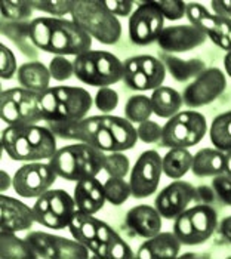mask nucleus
<instances>
[{
  "mask_svg": "<svg viewBox=\"0 0 231 259\" xmlns=\"http://www.w3.org/2000/svg\"><path fill=\"white\" fill-rule=\"evenodd\" d=\"M30 39L38 51L62 57H77L92 48V37L74 21L54 17H40L31 21Z\"/></svg>",
  "mask_w": 231,
  "mask_h": 259,
  "instance_id": "f257e3e1",
  "label": "nucleus"
},
{
  "mask_svg": "<svg viewBox=\"0 0 231 259\" xmlns=\"http://www.w3.org/2000/svg\"><path fill=\"white\" fill-rule=\"evenodd\" d=\"M3 151L17 161L51 160L57 153V137L48 126H8L2 132Z\"/></svg>",
  "mask_w": 231,
  "mask_h": 259,
  "instance_id": "f03ea898",
  "label": "nucleus"
},
{
  "mask_svg": "<svg viewBox=\"0 0 231 259\" xmlns=\"http://www.w3.org/2000/svg\"><path fill=\"white\" fill-rule=\"evenodd\" d=\"M105 153L94 145L77 142L57 150L49 164L55 170L58 178L67 181H80L96 177L104 170Z\"/></svg>",
  "mask_w": 231,
  "mask_h": 259,
  "instance_id": "7ed1b4c3",
  "label": "nucleus"
},
{
  "mask_svg": "<svg viewBox=\"0 0 231 259\" xmlns=\"http://www.w3.org/2000/svg\"><path fill=\"white\" fill-rule=\"evenodd\" d=\"M71 21L92 39L102 45H114L122 36V25L113 14L96 0H77L71 12Z\"/></svg>",
  "mask_w": 231,
  "mask_h": 259,
  "instance_id": "20e7f679",
  "label": "nucleus"
},
{
  "mask_svg": "<svg viewBox=\"0 0 231 259\" xmlns=\"http://www.w3.org/2000/svg\"><path fill=\"white\" fill-rule=\"evenodd\" d=\"M74 76L85 84L105 88L123 80V62L111 52L88 51L74 57Z\"/></svg>",
  "mask_w": 231,
  "mask_h": 259,
  "instance_id": "39448f33",
  "label": "nucleus"
},
{
  "mask_svg": "<svg viewBox=\"0 0 231 259\" xmlns=\"http://www.w3.org/2000/svg\"><path fill=\"white\" fill-rule=\"evenodd\" d=\"M216 227L218 215L211 204H196L175 218L173 234L181 244L196 246L211 239Z\"/></svg>",
  "mask_w": 231,
  "mask_h": 259,
  "instance_id": "423d86ee",
  "label": "nucleus"
},
{
  "mask_svg": "<svg viewBox=\"0 0 231 259\" xmlns=\"http://www.w3.org/2000/svg\"><path fill=\"white\" fill-rule=\"evenodd\" d=\"M40 94L24 88L2 91L0 94V117L8 126L37 124L45 121L40 108Z\"/></svg>",
  "mask_w": 231,
  "mask_h": 259,
  "instance_id": "0eeeda50",
  "label": "nucleus"
},
{
  "mask_svg": "<svg viewBox=\"0 0 231 259\" xmlns=\"http://www.w3.org/2000/svg\"><path fill=\"white\" fill-rule=\"evenodd\" d=\"M208 132V121L203 114L188 110L178 113L166 121L160 145L168 148H190L197 145Z\"/></svg>",
  "mask_w": 231,
  "mask_h": 259,
  "instance_id": "6e6552de",
  "label": "nucleus"
},
{
  "mask_svg": "<svg viewBox=\"0 0 231 259\" xmlns=\"http://www.w3.org/2000/svg\"><path fill=\"white\" fill-rule=\"evenodd\" d=\"M31 209L36 222L51 230L68 228L77 210L74 197L65 190H48L38 196Z\"/></svg>",
  "mask_w": 231,
  "mask_h": 259,
  "instance_id": "1a4fd4ad",
  "label": "nucleus"
},
{
  "mask_svg": "<svg viewBox=\"0 0 231 259\" xmlns=\"http://www.w3.org/2000/svg\"><path fill=\"white\" fill-rule=\"evenodd\" d=\"M36 258L43 259H86L89 249L77 240H68L54 234L33 231L25 236Z\"/></svg>",
  "mask_w": 231,
  "mask_h": 259,
  "instance_id": "9d476101",
  "label": "nucleus"
},
{
  "mask_svg": "<svg viewBox=\"0 0 231 259\" xmlns=\"http://www.w3.org/2000/svg\"><path fill=\"white\" fill-rule=\"evenodd\" d=\"M57 178L58 175L49 163L28 161L15 172L12 178V187L21 197L37 199L54 185Z\"/></svg>",
  "mask_w": 231,
  "mask_h": 259,
  "instance_id": "9b49d317",
  "label": "nucleus"
},
{
  "mask_svg": "<svg viewBox=\"0 0 231 259\" xmlns=\"http://www.w3.org/2000/svg\"><path fill=\"white\" fill-rule=\"evenodd\" d=\"M225 86H227L225 74L219 68L216 67L206 68L184 89L182 101L187 107L191 108L208 105L222 95Z\"/></svg>",
  "mask_w": 231,
  "mask_h": 259,
  "instance_id": "f8f14e48",
  "label": "nucleus"
},
{
  "mask_svg": "<svg viewBox=\"0 0 231 259\" xmlns=\"http://www.w3.org/2000/svg\"><path fill=\"white\" fill-rule=\"evenodd\" d=\"M165 28V18L154 2L141 3L129 17V37L134 45L145 46L157 41Z\"/></svg>",
  "mask_w": 231,
  "mask_h": 259,
  "instance_id": "ddd939ff",
  "label": "nucleus"
},
{
  "mask_svg": "<svg viewBox=\"0 0 231 259\" xmlns=\"http://www.w3.org/2000/svg\"><path fill=\"white\" fill-rule=\"evenodd\" d=\"M163 174L162 157L157 151H144L135 161L131 172V190L135 199H145L156 193Z\"/></svg>",
  "mask_w": 231,
  "mask_h": 259,
  "instance_id": "4468645a",
  "label": "nucleus"
},
{
  "mask_svg": "<svg viewBox=\"0 0 231 259\" xmlns=\"http://www.w3.org/2000/svg\"><path fill=\"white\" fill-rule=\"evenodd\" d=\"M54 92L57 97V110L51 121L85 119L92 108V97L83 88L55 86Z\"/></svg>",
  "mask_w": 231,
  "mask_h": 259,
  "instance_id": "2eb2a0df",
  "label": "nucleus"
},
{
  "mask_svg": "<svg viewBox=\"0 0 231 259\" xmlns=\"http://www.w3.org/2000/svg\"><path fill=\"white\" fill-rule=\"evenodd\" d=\"M196 197V187L185 181H173L172 184L166 185L160 194L156 197V209L162 215V218L175 220L184 210L188 209L190 203Z\"/></svg>",
  "mask_w": 231,
  "mask_h": 259,
  "instance_id": "dca6fc26",
  "label": "nucleus"
},
{
  "mask_svg": "<svg viewBox=\"0 0 231 259\" xmlns=\"http://www.w3.org/2000/svg\"><path fill=\"white\" fill-rule=\"evenodd\" d=\"M206 34L194 25H171L165 27L157 43L165 54L188 52L206 41Z\"/></svg>",
  "mask_w": 231,
  "mask_h": 259,
  "instance_id": "f3484780",
  "label": "nucleus"
},
{
  "mask_svg": "<svg viewBox=\"0 0 231 259\" xmlns=\"http://www.w3.org/2000/svg\"><path fill=\"white\" fill-rule=\"evenodd\" d=\"M34 222L33 209L27 204L9 196L0 197V231H25L30 230Z\"/></svg>",
  "mask_w": 231,
  "mask_h": 259,
  "instance_id": "a211bd4d",
  "label": "nucleus"
},
{
  "mask_svg": "<svg viewBox=\"0 0 231 259\" xmlns=\"http://www.w3.org/2000/svg\"><path fill=\"white\" fill-rule=\"evenodd\" d=\"M46 126L52 134L61 140H71L85 142L89 145L95 144V134L99 126V116L85 117L80 120H58L46 121Z\"/></svg>",
  "mask_w": 231,
  "mask_h": 259,
  "instance_id": "6ab92c4d",
  "label": "nucleus"
},
{
  "mask_svg": "<svg viewBox=\"0 0 231 259\" xmlns=\"http://www.w3.org/2000/svg\"><path fill=\"white\" fill-rule=\"evenodd\" d=\"M126 225L136 236L150 239L162 230V215L156 207L139 204L129 209L126 213Z\"/></svg>",
  "mask_w": 231,
  "mask_h": 259,
  "instance_id": "aec40b11",
  "label": "nucleus"
},
{
  "mask_svg": "<svg viewBox=\"0 0 231 259\" xmlns=\"http://www.w3.org/2000/svg\"><path fill=\"white\" fill-rule=\"evenodd\" d=\"M73 197L76 201L77 209L89 215L99 212L107 201L104 193V184H101L95 177L77 181Z\"/></svg>",
  "mask_w": 231,
  "mask_h": 259,
  "instance_id": "412c9836",
  "label": "nucleus"
},
{
  "mask_svg": "<svg viewBox=\"0 0 231 259\" xmlns=\"http://www.w3.org/2000/svg\"><path fill=\"white\" fill-rule=\"evenodd\" d=\"M181 241L173 233H159L147 239L138 249L139 259H173L178 256Z\"/></svg>",
  "mask_w": 231,
  "mask_h": 259,
  "instance_id": "4be33fe9",
  "label": "nucleus"
},
{
  "mask_svg": "<svg viewBox=\"0 0 231 259\" xmlns=\"http://www.w3.org/2000/svg\"><path fill=\"white\" fill-rule=\"evenodd\" d=\"M99 220L94 218V215L85 213L77 209L74 217L68 225V230L74 240L85 244L92 255H95L96 250L99 249V241L96 240V231H98Z\"/></svg>",
  "mask_w": 231,
  "mask_h": 259,
  "instance_id": "5701e85b",
  "label": "nucleus"
},
{
  "mask_svg": "<svg viewBox=\"0 0 231 259\" xmlns=\"http://www.w3.org/2000/svg\"><path fill=\"white\" fill-rule=\"evenodd\" d=\"M17 79L21 88L42 94L49 89L52 76L45 64H42L40 61H30L19 67Z\"/></svg>",
  "mask_w": 231,
  "mask_h": 259,
  "instance_id": "b1692460",
  "label": "nucleus"
},
{
  "mask_svg": "<svg viewBox=\"0 0 231 259\" xmlns=\"http://www.w3.org/2000/svg\"><path fill=\"white\" fill-rule=\"evenodd\" d=\"M191 172L199 177H218L225 174V153L218 148H203L192 156Z\"/></svg>",
  "mask_w": 231,
  "mask_h": 259,
  "instance_id": "393cba45",
  "label": "nucleus"
},
{
  "mask_svg": "<svg viewBox=\"0 0 231 259\" xmlns=\"http://www.w3.org/2000/svg\"><path fill=\"white\" fill-rule=\"evenodd\" d=\"M150 101H151L153 113L162 119H171L176 116L184 104L182 94H179L178 91L169 86H160L154 89Z\"/></svg>",
  "mask_w": 231,
  "mask_h": 259,
  "instance_id": "a878e982",
  "label": "nucleus"
},
{
  "mask_svg": "<svg viewBox=\"0 0 231 259\" xmlns=\"http://www.w3.org/2000/svg\"><path fill=\"white\" fill-rule=\"evenodd\" d=\"M160 60L163 61L166 71L171 73L176 81H187L190 79H196L199 74H202L208 67L205 61L191 58V60H181L172 54H162Z\"/></svg>",
  "mask_w": 231,
  "mask_h": 259,
  "instance_id": "bb28decb",
  "label": "nucleus"
},
{
  "mask_svg": "<svg viewBox=\"0 0 231 259\" xmlns=\"http://www.w3.org/2000/svg\"><path fill=\"white\" fill-rule=\"evenodd\" d=\"M102 123L111 131L113 138L117 145V151H126L135 147L136 141H138V134H136V127L134 126L132 121L119 117V116H111V114H104L101 116Z\"/></svg>",
  "mask_w": 231,
  "mask_h": 259,
  "instance_id": "cd10ccee",
  "label": "nucleus"
},
{
  "mask_svg": "<svg viewBox=\"0 0 231 259\" xmlns=\"http://www.w3.org/2000/svg\"><path fill=\"white\" fill-rule=\"evenodd\" d=\"M192 156L188 148H171L165 157H162V167L163 174L168 178L179 180L188 170H191Z\"/></svg>",
  "mask_w": 231,
  "mask_h": 259,
  "instance_id": "c85d7f7f",
  "label": "nucleus"
},
{
  "mask_svg": "<svg viewBox=\"0 0 231 259\" xmlns=\"http://www.w3.org/2000/svg\"><path fill=\"white\" fill-rule=\"evenodd\" d=\"M2 34L6 36L8 39H11L15 45H18V48L27 55V57H33L34 60H37V54L34 49H37L30 39V22H8L3 21L2 22Z\"/></svg>",
  "mask_w": 231,
  "mask_h": 259,
  "instance_id": "c756f323",
  "label": "nucleus"
},
{
  "mask_svg": "<svg viewBox=\"0 0 231 259\" xmlns=\"http://www.w3.org/2000/svg\"><path fill=\"white\" fill-rule=\"evenodd\" d=\"M0 256L3 259H37L33 249L27 243V240L18 239L15 233H8V231H2L0 234Z\"/></svg>",
  "mask_w": 231,
  "mask_h": 259,
  "instance_id": "7c9ffc66",
  "label": "nucleus"
},
{
  "mask_svg": "<svg viewBox=\"0 0 231 259\" xmlns=\"http://www.w3.org/2000/svg\"><path fill=\"white\" fill-rule=\"evenodd\" d=\"M209 137L215 148L227 153L231 150V113H222L212 121Z\"/></svg>",
  "mask_w": 231,
  "mask_h": 259,
  "instance_id": "2f4dec72",
  "label": "nucleus"
},
{
  "mask_svg": "<svg viewBox=\"0 0 231 259\" xmlns=\"http://www.w3.org/2000/svg\"><path fill=\"white\" fill-rule=\"evenodd\" d=\"M94 256L105 259H132L136 258V253L132 252L131 246L114 231L107 243L99 244V249Z\"/></svg>",
  "mask_w": 231,
  "mask_h": 259,
  "instance_id": "473e14b6",
  "label": "nucleus"
},
{
  "mask_svg": "<svg viewBox=\"0 0 231 259\" xmlns=\"http://www.w3.org/2000/svg\"><path fill=\"white\" fill-rule=\"evenodd\" d=\"M153 114L151 101L145 95H134L125 105V117L132 123H142L150 120Z\"/></svg>",
  "mask_w": 231,
  "mask_h": 259,
  "instance_id": "72a5a7b5",
  "label": "nucleus"
},
{
  "mask_svg": "<svg viewBox=\"0 0 231 259\" xmlns=\"http://www.w3.org/2000/svg\"><path fill=\"white\" fill-rule=\"evenodd\" d=\"M123 81L132 91H150V83L141 70L138 57H131L123 62Z\"/></svg>",
  "mask_w": 231,
  "mask_h": 259,
  "instance_id": "f704fd0d",
  "label": "nucleus"
},
{
  "mask_svg": "<svg viewBox=\"0 0 231 259\" xmlns=\"http://www.w3.org/2000/svg\"><path fill=\"white\" fill-rule=\"evenodd\" d=\"M138 60H139L142 73L145 74V77L150 83V88L153 91L160 88L166 77V67L163 64V61L160 58L151 57V55H139Z\"/></svg>",
  "mask_w": 231,
  "mask_h": 259,
  "instance_id": "c9c22d12",
  "label": "nucleus"
},
{
  "mask_svg": "<svg viewBox=\"0 0 231 259\" xmlns=\"http://www.w3.org/2000/svg\"><path fill=\"white\" fill-rule=\"evenodd\" d=\"M104 193L107 201L113 206L123 204L129 196H132L131 184L125 178H108L104 182Z\"/></svg>",
  "mask_w": 231,
  "mask_h": 259,
  "instance_id": "e433bc0d",
  "label": "nucleus"
},
{
  "mask_svg": "<svg viewBox=\"0 0 231 259\" xmlns=\"http://www.w3.org/2000/svg\"><path fill=\"white\" fill-rule=\"evenodd\" d=\"M33 14L31 2L18 0V2H2V18L8 22H25Z\"/></svg>",
  "mask_w": 231,
  "mask_h": 259,
  "instance_id": "4c0bfd02",
  "label": "nucleus"
},
{
  "mask_svg": "<svg viewBox=\"0 0 231 259\" xmlns=\"http://www.w3.org/2000/svg\"><path fill=\"white\" fill-rule=\"evenodd\" d=\"M73 0H31V6L33 9L40 11V12H46L49 15H52L54 18H62L65 15H71L73 8H74Z\"/></svg>",
  "mask_w": 231,
  "mask_h": 259,
  "instance_id": "58836bf2",
  "label": "nucleus"
},
{
  "mask_svg": "<svg viewBox=\"0 0 231 259\" xmlns=\"http://www.w3.org/2000/svg\"><path fill=\"white\" fill-rule=\"evenodd\" d=\"M129 159L128 156L122 154L120 151L105 154L104 160V170L110 178H126L129 174Z\"/></svg>",
  "mask_w": 231,
  "mask_h": 259,
  "instance_id": "ea45409f",
  "label": "nucleus"
},
{
  "mask_svg": "<svg viewBox=\"0 0 231 259\" xmlns=\"http://www.w3.org/2000/svg\"><path fill=\"white\" fill-rule=\"evenodd\" d=\"M52 79L57 81H65L74 74V64L62 55H54L48 65Z\"/></svg>",
  "mask_w": 231,
  "mask_h": 259,
  "instance_id": "a19ab883",
  "label": "nucleus"
},
{
  "mask_svg": "<svg viewBox=\"0 0 231 259\" xmlns=\"http://www.w3.org/2000/svg\"><path fill=\"white\" fill-rule=\"evenodd\" d=\"M94 104H95V107L101 113L108 114V113H111L113 110L117 108V105H119V95L110 86L99 88L98 92H96Z\"/></svg>",
  "mask_w": 231,
  "mask_h": 259,
  "instance_id": "79ce46f5",
  "label": "nucleus"
},
{
  "mask_svg": "<svg viewBox=\"0 0 231 259\" xmlns=\"http://www.w3.org/2000/svg\"><path fill=\"white\" fill-rule=\"evenodd\" d=\"M154 5L160 9L165 20L178 21L185 17L187 3L181 0H162V2H154Z\"/></svg>",
  "mask_w": 231,
  "mask_h": 259,
  "instance_id": "37998d69",
  "label": "nucleus"
},
{
  "mask_svg": "<svg viewBox=\"0 0 231 259\" xmlns=\"http://www.w3.org/2000/svg\"><path fill=\"white\" fill-rule=\"evenodd\" d=\"M18 68L14 52L2 43L0 45V77L3 80L12 79L18 73Z\"/></svg>",
  "mask_w": 231,
  "mask_h": 259,
  "instance_id": "c03bdc74",
  "label": "nucleus"
},
{
  "mask_svg": "<svg viewBox=\"0 0 231 259\" xmlns=\"http://www.w3.org/2000/svg\"><path fill=\"white\" fill-rule=\"evenodd\" d=\"M136 134H138V140L145 142V144L160 142L162 134H163V126H160L153 120H147V121H142L138 124Z\"/></svg>",
  "mask_w": 231,
  "mask_h": 259,
  "instance_id": "a18cd8bd",
  "label": "nucleus"
},
{
  "mask_svg": "<svg viewBox=\"0 0 231 259\" xmlns=\"http://www.w3.org/2000/svg\"><path fill=\"white\" fill-rule=\"evenodd\" d=\"M94 147H96L98 150L104 151V153H117V145L115 141L113 138L111 131L102 123V119L99 116V126L96 129L95 134V144Z\"/></svg>",
  "mask_w": 231,
  "mask_h": 259,
  "instance_id": "49530a36",
  "label": "nucleus"
},
{
  "mask_svg": "<svg viewBox=\"0 0 231 259\" xmlns=\"http://www.w3.org/2000/svg\"><path fill=\"white\" fill-rule=\"evenodd\" d=\"M212 188L216 193V197L222 203L231 206V175L222 174L218 177H213L212 181Z\"/></svg>",
  "mask_w": 231,
  "mask_h": 259,
  "instance_id": "de8ad7c7",
  "label": "nucleus"
},
{
  "mask_svg": "<svg viewBox=\"0 0 231 259\" xmlns=\"http://www.w3.org/2000/svg\"><path fill=\"white\" fill-rule=\"evenodd\" d=\"M104 6L108 9L110 14L117 17H131L135 9L134 2H126V0H105L102 2Z\"/></svg>",
  "mask_w": 231,
  "mask_h": 259,
  "instance_id": "09e8293b",
  "label": "nucleus"
},
{
  "mask_svg": "<svg viewBox=\"0 0 231 259\" xmlns=\"http://www.w3.org/2000/svg\"><path fill=\"white\" fill-rule=\"evenodd\" d=\"M211 12L200 3H187V11H185V17L191 22V25H197L205 17H208Z\"/></svg>",
  "mask_w": 231,
  "mask_h": 259,
  "instance_id": "8fccbe9b",
  "label": "nucleus"
},
{
  "mask_svg": "<svg viewBox=\"0 0 231 259\" xmlns=\"http://www.w3.org/2000/svg\"><path fill=\"white\" fill-rule=\"evenodd\" d=\"M216 199H218L216 193L211 187H208V185L196 187V197H194V200L199 201V204H212Z\"/></svg>",
  "mask_w": 231,
  "mask_h": 259,
  "instance_id": "3c124183",
  "label": "nucleus"
},
{
  "mask_svg": "<svg viewBox=\"0 0 231 259\" xmlns=\"http://www.w3.org/2000/svg\"><path fill=\"white\" fill-rule=\"evenodd\" d=\"M211 8L215 15L231 20V0H215L211 2Z\"/></svg>",
  "mask_w": 231,
  "mask_h": 259,
  "instance_id": "603ef678",
  "label": "nucleus"
},
{
  "mask_svg": "<svg viewBox=\"0 0 231 259\" xmlns=\"http://www.w3.org/2000/svg\"><path fill=\"white\" fill-rule=\"evenodd\" d=\"M219 28H221V34L224 39V51L231 52V20L230 18H224L219 17Z\"/></svg>",
  "mask_w": 231,
  "mask_h": 259,
  "instance_id": "864d4df0",
  "label": "nucleus"
},
{
  "mask_svg": "<svg viewBox=\"0 0 231 259\" xmlns=\"http://www.w3.org/2000/svg\"><path fill=\"white\" fill-rule=\"evenodd\" d=\"M219 233L228 243H231V217H227L219 224Z\"/></svg>",
  "mask_w": 231,
  "mask_h": 259,
  "instance_id": "5fc2aeb1",
  "label": "nucleus"
},
{
  "mask_svg": "<svg viewBox=\"0 0 231 259\" xmlns=\"http://www.w3.org/2000/svg\"><path fill=\"white\" fill-rule=\"evenodd\" d=\"M11 185V180H9V175L6 172H2V191L8 190V187Z\"/></svg>",
  "mask_w": 231,
  "mask_h": 259,
  "instance_id": "6e6d98bb",
  "label": "nucleus"
},
{
  "mask_svg": "<svg viewBox=\"0 0 231 259\" xmlns=\"http://www.w3.org/2000/svg\"><path fill=\"white\" fill-rule=\"evenodd\" d=\"M225 174L231 175V150L225 153Z\"/></svg>",
  "mask_w": 231,
  "mask_h": 259,
  "instance_id": "4d7b16f0",
  "label": "nucleus"
},
{
  "mask_svg": "<svg viewBox=\"0 0 231 259\" xmlns=\"http://www.w3.org/2000/svg\"><path fill=\"white\" fill-rule=\"evenodd\" d=\"M203 256H206V255H197V253H185V255H182L181 258H203Z\"/></svg>",
  "mask_w": 231,
  "mask_h": 259,
  "instance_id": "13d9d810",
  "label": "nucleus"
},
{
  "mask_svg": "<svg viewBox=\"0 0 231 259\" xmlns=\"http://www.w3.org/2000/svg\"><path fill=\"white\" fill-rule=\"evenodd\" d=\"M230 113H231V111H230Z\"/></svg>",
  "mask_w": 231,
  "mask_h": 259,
  "instance_id": "bf43d9fd",
  "label": "nucleus"
}]
</instances>
